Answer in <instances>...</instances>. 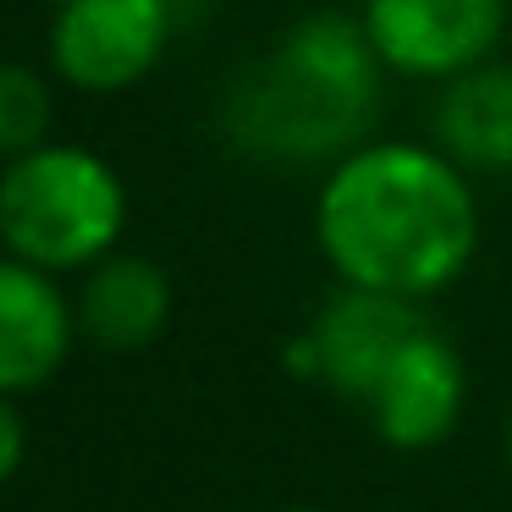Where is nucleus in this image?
<instances>
[{
  "label": "nucleus",
  "mask_w": 512,
  "mask_h": 512,
  "mask_svg": "<svg viewBox=\"0 0 512 512\" xmlns=\"http://www.w3.org/2000/svg\"><path fill=\"white\" fill-rule=\"evenodd\" d=\"M424 331V314L413 298H391V292H369V287H336L320 303V314L309 320V347L320 380L336 397L369 402V391L380 386V375L391 369V358Z\"/></svg>",
  "instance_id": "6"
},
{
  "label": "nucleus",
  "mask_w": 512,
  "mask_h": 512,
  "mask_svg": "<svg viewBox=\"0 0 512 512\" xmlns=\"http://www.w3.org/2000/svg\"><path fill=\"white\" fill-rule=\"evenodd\" d=\"M78 336L100 353H144L171 325V281L144 254H105L83 270V287L72 298Z\"/></svg>",
  "instance_id": "9"
},
{
  "label": "nucleus",
  "mask_w": 512,
  "mask_h": 512,
  "mask_svg": "<svg viewBox=\"0 0 512 512\" xmlns=\"http://www.w3.org/2000/svg\"><path fill=\"white\" fill-rule=\"evenodd\" d=\"M276 512H331V507H276Z\"/></svg>",
  "instance_id": "14"
},
{
  "label": "nucleus",
  "mask_w": 512,
  "mask_h": 512,
  "mask_svg": "<svg viewBox=\"0 0 512 512\" xmlns=\"http://www.w3.org/2000/svg\"><path fill=\"white\" fill-rule=\"evenodd\" d=\"M314 243L336 281L391 298H435L479 248L463 166L430 144H364L336 160L314 204Z\"/></svg>",
  "instance_id": "1"
},
{
  "label": "nucleus",
  "mask_w": 512,
  "mask_h": 512,
  "mask_svg": "<svg viewBox=\"0 0 512 512\" xmlns=\"http://www.w3.org/2000/svg\"><path fill=\"white\" fill-rule=\"evenodd\" d=\"M127 226V188L111 160L78 144H39L0 171V243L50 270H89L116 254Z\"/></svg>",
  "instance_id": "3"
},
{
  "label": "nucleus",
  "mask_w": 512,
  "mask_h": 512,
  "mask_svg": "<svg viewBox=\"0 0 512 512\" xmlns=\"http://www.w3.org/2000/svg\"><path fill=\"white\" fill-rule=\"evenodd\" d=\"M501 446H507V468H512V413H507V435H501Z\"/></svg>",
  "instance_id": "13"
},
{
  "label": "nucleus",
  "mask_w": 512,
  "mask_h": 512,
  "mask_svg": "<svg viewBox=\"0 0 512 512\" xmlns=\"http://www.w3.org/2000/svg\"><path fill=\"white\" fill-rule=\"evenodd\" d=\"M435 149L463 171H512V67L479 61L435 94Z\"/></svg>",
  "instance_id": "10"
},
{
  "label": "nucleus",
  "mask_w": 512,
  "mask_h": 512,
  "mask_svg": "<svg viewBox=\"0 0 512 512\" xmlns=\"http://www.w3.org/2000/svg\"><path fill=\"white\" fill-rule=\"evenodd\" d=\"M177 23V0H56L50 67L83 94H122L160 67Z\"/></svg>",
  "instance_id": "4"
},
{
  "label": "nucleus",
  "mask_w": 512,
  "mask_h": 512,
  "mask_svg": "<svg viewBox=\"0 0 512 512\" xmlns=\"http://www.w3.org/2000/svg\"><path fill=\"white\" fill-rule=\"evenodd\" d=\"M50 122H56L50 83L23 61H0V160L50 144Z\"/></svg>",
  "instance_id": "11"
},
{
  "label": "nucleus",
  "mask_w": 512,
  "mask_h": 512,
  "mask_svg": "<svg viewBox=\"0 0 512 512\" xmlns=\"http://www.w3.org/2000/svg\"><path fill=\"white\" fill-rule=\"evenodd\" d=\"M380 111V56L364 17L314 12L292 23L221 100V127L270 166L347 160L369 144Z\"/></svg>",
  "instance_id": "2"
},
{
  "label": "nucleus",
  "mask_w": 512,
  "mask_h": 512,
  "mask_svg": "<svg viewBox=\"0 0 512 512\" xmlns=\"http://www.w3.org/2000/svg\"><path fill=\"white\" fill-rule=\"evenodd\" d=\"M364 34L380 67L446 83L490 61L507 34V0H364Z\"/></svg>",
  "instance_id": "5"
},
{
  "label": "nucleus",
  "mask_w": 512,
  "mask_h": 512,
  "mask_svg": "<svg viewBox=\"0 0 512 512\" xmlns=\"http://www.w3.org/2000/svg\"><path fill=\"white\" fill-rule=\"evenodd\" d=\"M23 457H28V419L17 408V397H0V485L17 479Z\"/></svg>",
  "instance_id": "12"
},
{
  "label": "nucleus",
  "mask_w": 512,
  "mask_h": 512,
  "mask_svg": "<svg viewBox=\"0 0 512 512\" xmlns=\"http://www.w3.org/2000/svg\"><path fill=\"white\" fill-rule=\"evenodd\" d=\"M78 347V309L50 270L0 254V397L50 386Z\"/></svg>",
  "instance_id": "8"
},
{
  "label": "nucleus",
  "mask_w": 512,
  "mask_h": 512,
  "mask_svg": "<svg viewBox=\"0 0 512 512\" xmlns=\"http://www.w3.org/2000/svg\"><path fill=\"white\" fill-rule=\"evenodd\" d=\"M369 424L397 452H430L457 430L468 408V369L435 325H424L369 391Z\"/></svg>",
  "instance_id": "7"
}]
</instances>
